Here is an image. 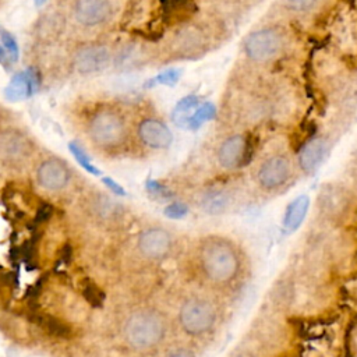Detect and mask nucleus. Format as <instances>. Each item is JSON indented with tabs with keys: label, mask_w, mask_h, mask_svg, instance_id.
Masks as SVG:
<instances>
[{
	"label": "nucleus",
	"mask_w": 357,
	"mask_h": 357,
	"mask_svg": "<svg viewBox=\"0 0 357 357\" xmlns=\"http://www.w3.org/2000/svg\"><path fill=\"white\" fill-rule=\"evenodd\" d=\"M11 60H10V57H8V54H7V52L4 50V47L3 46H0V66L6 70V71H8L10 70V67H11Z\"/></svg>",
	"instance_id": "obj_31"
},
{
	"label": "nucleus",
	"mask_w": 357,
	"mask_h": 357,
	"mask_svg": "<svg viewBox=\"0 0 357 357\" xmlns=\"http://www.w3.org/2000/svg\"><path fill=\"white\" fill-rule=\"evenodd\" d=\"M234 204V194L225 187L211 188L199 198V209L211 216L226 213Z\"/></svg>",
	"instance_id": "obj_17"
},
{
	"label": "nucleus",
	"mask_w": 357,
	"mask_h": 357,
	"mask_svg": "<svg viewBox=\"0 0 357 357\" xmlns=\"http://www.w3.org/2000/svg\"><path fill=\"white\" fill-rule=\"evenodd\" d=\"M293 33L279 22H266L241 40V56L251 67H268L283 60L293 49Z\"/></svg>",
	"instance_id": "obj_4"
},
{
	"label": "nucleus",
	"mask_w": 357,
	"mask_h": 357,
	"mask_svg": "<svg viewBox=\"0 0 357 357\" xmlns=\"http://www.w3.org/2000/svg\"><path fill=\"white\" fill-rule=\"evenodd\" d=\"M215 114V107L212 105H199L194 113L190 116L188 121H187V127L191 130H197L199 128L205 121H208L209 119H212Z\"/></svg>",
	"instance_id": "obj_24"
},
{
	"label": "nucleus",
	"mask_w": 357,
	"mask_h": 357,
	"mask_svg": "<svg viewBox=\"0 0 357 357\" xmlns=\"http://www.w3.org/2000/svg\"><path fill=\"white\" fill-rule=\"evenodd\" d=\"M173 357H190L188 354H176V356H173Z\"/></svg>",
	"instance_id": "obj_33"
},
{
	"label": "nucleus",
	"mask_w": 357,
	"mask_h": 357,
	"mask_svg": "<svg viewBox=\"0 0 357 357\" xmlns=\"http://www.w3.org/2000/svg\"><path fill=\"white\" fill-rule=\"evenodd\" d=\"M254 141L247 131H234L226 134L215 148V160L222 170L234 172L251 160Z\"/></svg>",
	"instance_id": "obj_9"
},
{
	"label": "nucleus",
	"mask_w": 357,
	"mask_h": 357,
	"mask_svg": "<svg viewBox=\"0 0 357 357\" xmlns=\"http://www.w3.org/2000/svg\"><path fill=\"white\" fill-rule=\"evenodd\" d=\"M145 188L148 191L149 195H152L156 199L165 201V199H170L172 198V191L167 185L162 184L158 180H148L145 184Z\"/></svg>",
	"instance_id": "obj_27"
},
{
	"label": "nucleus",
	"mask_w": 357,
	"mask_h": 357,
	"mask_svg": "<svg viewBox=\"0 0 357 357\" xmlns=\"http://www.w3.org/2000/svg\"><path fill=\"white\" fill-rule=\"evenodd\" d=\"M0 40H1L3 47H4V50L7 52V54H8L10 60H11V63L18 61V59H20V46H18V42H17V39L14 38V35H13L10 31H7L6 28H3V26H0Z\"/></svg>",
	"instance_id": "obj_25"
},
{
	"label": "nucleus",
	"mask_w": 357,
	"mask_h": 357,
	"mask_svg": "<svg viewBox=\"0 0 357 357\" xmlns=\"http://www.w3.org/2000/svg\"><path fill=\"white\" fill-rule=\"evenodd\" d=\"M132 137L138 145L148 151H166L174 139L167 121L149 100H141L137 105Z\"/></svg>",
	"instance_id": "obj_7"
},
{
	"label": "nucleus",
	"mask_w": 357,
	"mask_h": 357,
	"mask_svg": "<svg viewBox=\"0 0 357 357\" xmlns=\"http://www.w3.org/2000/svg\"><path fill=\"white\" fill-rule=\"evenodd\" d=\"M114 66L119 68H135L155 61V46L144 43H127L113 56Z\"/></svg>",
	"instance_id": "obj_16"
},
{
	"label": "nucleus",
	"mask_w": 357,
	"mask_h": 357,
	"mask_svg": "<svg viewBox=\"0 0 357 357\" xmlns=\"http://www.w3.org/2000/svg\"><path fill=\"white\" fill-rule=\"evenodd\" d=\"M71 14L79 26L99 28L112 21L114 4L113 0H74Z\"/></svg>",
	"instance_id": "obj_12"
},
{
	"label": "nucleus",
	"mask_w": 357,
	"mask_h": 357,
	"mask_svg": "<svg viewBox=\"0 0 357 357\" xmlns=\"http://www.w3.org/2000/svg\"><path fill=\"white\" fill-rule=\"evenodd\" d=\"M102 183L114 194V195H119V197H124L127 192H126V190L116 181V180H113L112 177H103L102 178Z\"/></svg>",
	"instance_id": "obj_30"
},
{
	"label": "nucleus",
	"mask_w": 357,
	"mask_h": 357,
	"mask_svg": "<svg viewBox=\"0 0 357 357\" xmlns=\"http://www.w3.org/2000/svg\"><path fill=\"white\" fill-rule=\"evenodd\" d=\"M331 141L324 134H315L305 139L297 151L296 165L304 174H312L328 158Z\"/></svg>",
	"instance_id": "obj_13"
},
{
	"label": "nucleus",
	"mask_w": 357,
	"mask_h": 357,
	"mask_svg": "<svg viewBox=\"0 0 357 357\" xmlns=\"http://www.w3.org/2000/svg\"><path fill=\"white\" fill-rule=\"evenodd\" d=\"M31 319L39 326L42 328L45 332H47L49 335L54 336V337H60V339H67L71 336V328L64 324L63 321H60L59 318L49 315V314H33L31 315Z\"/></svg>",
	"instance_id": "obj_21"
},
{
	"label": "nucleus",
	"mask_w": 357,
	"mask_h": 357,
	"mask_svg": "<svg viewBox=\"0 0 357 357\" xmlns=\"http://www.w3.org/2000/svg\"><path fill=\"white\" fill-rule=\"evenodd\" d=\"M169 335V319L155 308L134 311L124 324L126 342L138 351H149L163 344Z\"/></svg>",
	"instance_id": "obj_6"
},
{
	"label": "nucleus",
	"mask_w": 357,
	"mask_h": 357,
	"mask_svg": "<svg viewBox=\"0 0 357 357\" xmlns=\"http://www.w3.org/2000/svg\"><path fill=\"white\" fill-rule=\"evenodd\" d=\"M176 247L174 234L163 226H149L144 229L137 240V248L142 257L151 261L169 258Z\"/></svg>",
	"instance_id": "obj_10"
},
{
	"label": "nucleus",
	"mask_w": 357,
	"mask_h": 357,
	"mask_svg": "<svg viewBox=\"0 0 357 357\" xmlns=\"http://www.w3.org/2000/svg\"><path fill=\"white\" fill-rule=\"evenodd\" d=\"M356 153H357V151H356Z\"/></svg>",
	"instance_id": "obj_34"
},
{
	"label": "nucleus",
	"mask_w": 357,
	"mask_h": 357,
	"mask_svg": "<svg viewBox=\"0 0 357 357\" xmlns=\"http://www.w3.org/2000/svg\"><path fill=\"white\" fill-rule=\"evenodd\" d=\"M36 178L46 190L56 191L66 187L70 180V170L61 159L50 158L40 163L36 172Z\"/></svg>",
	"instance_id": "obj_14"
},
{
	"label": "nucleus",
	"mask_w": 357,
	"mask_h": 357,
	"mask_svg": "<svg viewBox=\"0 0 357 357\" xmlns=\"http://www.w3.org/2000/svg\"><path fill=\"white\" fill-rule=\"evenodd\" d=\"M310 208V197L305 194H301L291 199L283 213L282 219V227L286 233L296 231L304 222L307 212Z\"/></svg>",
	"instance_id": "obj_18"
},
{
	"label": "nucleus",
	"mask_w": 357,
	"mask_h": 357,
	"mask_svg": "<svg viewBox=\"0 0 357 357\" xmlns=\"http://www.w3.org/2000/svg\"><path fill=\"white\" fill-rule=\"evenodd\" d=\"M114 53L105 43H86L77 47L71 64L81 75L100 73L110 66Z\"/></svg>",
	"instance_id": "obj_11"
},
{
	"label": "nucleus",
	"mask_w": 357,
	"mask_h": 357,
	"mask_svg": "<svg viewBox=\"0 0 357 357\" xmlns=\"http://www.w3.org/2000/svg\"><path fill=\"white\" fill-rule=\"evenodd\" d=\"M82 296L93 308H100L103 305L105 293L91 280H86V283L84 284Z\"/></svg>",
	"instance_id": "obj_26"
},
{
	"label": "nucleus",
	"mask_w": 357,
	"mask_h": 357,
	"mask_svg": "<svg viewBox=\"0 0 357 357\" xmlns=\"http://www.w3.org/2000/svg\"><path fill=\"white\" fill-rule=\"evenodd\" d=\"M220 33L205 21H187L155 46V63L192 60L211 52Z\"/></svg>",
	"instance_id": "obj_3"
},
{
	"label": "nucleus",
	"mask_w": 357,
	"mask_h": 357,
	"mask_svg": "<svg viewBox=\"0 0 357 357\" xmlns=\"http://www.w3.org/2000/svg\"><path fill=\"white\" fill-rule=\"evenodd\" d=\"M53 213V206L47 202H42L38 209H36V215H35V223H45L49 220V218Z\"/></svg>",
	"instance_id": "obj_29"
},
{
	"label": "nucleus",
	"mask_w": 357,
	"mask_h": 357,
	"mask_svg": "<svg viewBox=\"0 0 357 357\" xmlns=\"http://www.w3.org/2000/svg\"><path fill=\"white\" fill-rule=\"evenodd\" d=\"M163 213L169 219H181V218L187 216L188 205L181 201H173L165 206Z\"/></svg>",
	"instance_id": "obj_28"
},
{
	"label": "nucleus",
	"mask_w": 357,
	"mask_h": 357,
	"mask_svg": "<svg viewBox=\"0 0 357 357\" xmlns=\"http://www.w3.org/2000/svg\"><path fill=\"white\" fill-rule=\"evenodd\" d=\"M322 0H278V7L282 13L293 18H305L315 13Z\"/></svg>",
	"instance_id": "obj_20"
},
{
	"label": "nucleus",
	"mask_w": 357,
	"mask_h": 357,
	"mask_svg": "<svg viewBox=\"0 0 357 357\" xmlns=\"http://www.w3.org/2000/svg\"><path fill=\"white\" fill-rule=\"evenodd\" d=\"M46 1H47V0H33V3H35L36 7H42Z\"/></svg>",
	"instance_id": "obj_32"
},
{
	"label": "nucleus",
	"mask_w": 357,
	"mask_h": 357,
	"mask_svg": "<svg viewBox=\"0 0 357 357\" xmlns=\"http://www.w3.org/2000/svg\"><path fill=\"white\" fill-rule=\"evenodd\" d=\"M32 151L31 139L17 128L0 130V156L7 160H18Z\"/></svg>",
	"instance_id": "obj_15"
},
{
	"label": "nucleus",
	"mask_w": 357,
	"mask_h": 357,
	"mask_svg": "<svg viewBox=\"0 0 357 357\" xmlns=\"http://www.w3.org/2000/svg\"><path fill=\"white\" fill-rule=\"evenodd\" d=\"M85 131L100 149L119 151L132 139V123L123 103L98 100L85 113Z\"/></svg>",
	"instance_id": "obj_2"
},
{
	"label": "nucleus",
	"mask_w": 357,
	"mask_h": 357,
	"mask_svg": "<svg viewBox=\"0 0 357 357\" xmlns=\"http://www.w3.org/2000/svg\"><path fill=\"white\" fill-rule=\"evenodd\" d=\"M35 93L32 82L26 74V71L15 73L7 86L4 88V96L10 102H20L24 100Z\"/></svg>",
	"instance_id": "obj_19"
},
{
	"label": "nucleus",
	"mask_w": 357,
	"mask_h": 357,
	"mask_svg": "<svg viewBox=\"0 0 357 357\" xmlns=\"http://www.w3.org/2000/svg\"><path fill=\"white\" fill-rule=\"evenodd\" d=\"M195 280L209 293L229 296L238 291L250 276V261L243 247L225 234L199 237L191 251Z\"/></svg>",
	"instance_id": "obj_1"
},
{
	"label": "nucleus",
	"mask_w": 357,
	"mask_h": 357,
	"mask_svg": "<svg viewBox=\"0 0 357 357\" xmlns=\"http://www.w3.org/2000/svg\"><path fill=\"white\" fill-rule=\"evenodd\" d=\"M223 319V311L216 297L190 294L181 300L177 311L180 332L192 340H205L216 333Z\"/></svg>",
	"instance_id": "obj_5"
},
{
	"label": "nucleus",
	"mask_w": 357,
	"mask_h": 357,
	"mask_svg": "<svg viewBox=\"0 0 357 357\" xmlns=\"http://www.w3.org/2000/svg\"><path fill=\"white\" fill-rule=\"evenodd\" d=\"M68 149H70L71 155L75 158V160L78 162V165H79L84 170H86L88 173H91V174H93V176H100L102 172H100L95 165H92L89 156L86 155V152L82 149V146H81L78 142H75V141L68 142Z\"/></svg>",
	"instance_id": "obj_23"
},
{
	"label": "nucleus",
	"mask_w": 357,
	"mask_h": 357,
	"mask_svg": "<svg viewBox=\"0 0 357 357\" xmlns=\"http://www.w3.org/2000/svg\"><path fill=\"white\" fill-rule=\"evenodd\" d=\"M296 162L290 153L276 151L266 155L255 167L254 180L264 192L282 191L294 176Z\"/></svg>",
	"instance_id": "obj_8"
},
{
	"label": "nucleus",
	"mask_w": 357,
	"mask_h": 357,
	"mask_svg": "<svg viewBox=\"0 0 357 357\" xmlns=\"http://www.w3.org/2000/svg\"><path fill=\"white\" fill-rule=\"evenodd\" d=\"M199 106V100L197 96H187L184 99H181L172 114V119L174 121L176 126L178 127H187V121L190 119V116L194 113V110Z\"/></svg>",
	"instance_id": "obj_22"
}]
</instances>
